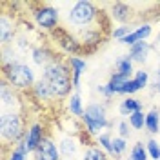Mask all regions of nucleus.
<instances>
[{
	"instance_id": "14",
	"label": "nucleus",
	"mask_w": 160,
	"mask_h": 160,
	"mask_svg": "<svg viewBox=\"0 0 160 160\" xmlns=\"http://www.w3.org/2000/svg\"><path fill=\"white\" fill-rule=\"evenodd\" d=\"M31 58H33V62L37 66L46 68V66H49L51 62H55L57 57H55V53L48 46H38V48H35V49L31 51Z\"/></svg>"
},
{
	"instance_id": "8",
	"label": "nucleus",
	"mask_w": 160,
	"mask_h": 160,
	"mask_svg": "<svg viewBox=\"0 0 160 160\" xmlns=\"http://www.w3.org/2000/svg\"><path fill=\"white\" fill-rule=\"evenodd\" d=\"M46 138V131H44V126L42 124H31L28 131H26V137H24V146H26V149L28 153H35V151L38 149V146L44 142Z\"/></svg>"
},
{
	"instance_id": "16",
	"label": "nucleus",
	"mask_w": 160,
	"mask_h": 160,
	"mask_svg": "<svg viewBox=\"0 0 160 160\" xmlns=\"http://www.w3.org/2000/svg\"><path fill=\"white\" fill-rule=\"evenodd\" d=\"M31 93H33V97L37 100H40V102H51V100L55 98L49 84H48V80L44 78V77L35 82V86L31 88Z\"/></svg>"
},
{
	"instance_id": "19",
	"label": "nucleus",
	"mask_w": 160,
	"mask_h": 160,
	"mask_svg": "<svg viewBox=\"0 0 160 160\" xmlns=\"http://www.w3.org/2000/svg\"><path fill=\"white\" fill-rule=\"evenodd\" d=\"M142 109H144L142 100L135 98V97H126L122 100V104L118 106V113L122 117H131L133 113H140Z\"/></svg>"
},
{
	"instance_id": "3",
	"label": "nucleus",
	"mask_w": 160,
	"mask_h": 160,
	"mask_svg": "<svg viewBox=\"0 0 160 160\" xmlns=\"http://www.w3.org/2000/svg\"><path fill=\"white\" fill-rule=\"evenodd\" d=\"M26 126H24V118L18 111H4L0 117V135L4 142L8 144H20L24 142L26 137Z\"/></svg>"
},
{
	"instance_id": "31",
	"label": "nucleus",
	"mask_w": 160,
	"mask_h": 160,
	"mask_svg": "<svg viewBox=\"0 0 160 160\" xmlns=\"http://www.w3.org/2000/svg\"><path fill=\"white\" fill-rule=\"evenodd\" d=\"M133 80L138 84V88L140 89H144L148 84H149V73L146 69H138V71H135V77H133Z\"/></svg>"
},
{
	"instance_id": "27",
	"label": "nucleus",
	"mask_w": 160,
	"mask_h": 160,
	"mask_svg": "<svg viewBox=\"0 0 160 160\" xmlns=\"http://www.w3.org/2000/svg\"><path fill=\"white\" fill-rule=\"evenodd\" d=\"M149 155H148V148L142 144V142H137L133 146V149L129 153V160H148Z\"/></svg>"
},
{
	"instance_id": "29",
	"label": "nucleus",
	"mask_w": 160,
	"mask_h": 160,
	"mask_svg": "<svg viewBox=\"0 0 160 160\" xmlns=\"http://www.w3.org/2000/svg\"><path fill=\"white\" fill-rule=\"evenodd\" d=\"M6 160H28V149H26V146L20 142V144H17L13 149H11L9 157Z\"/></svg>"
},
{
	"instance_id": "21",
	"label": "nucleus",
	"mask_w": 160,
	"mask_h": 160,
	"mask_svg": "<svg viewBox=\"0 0 160 160\" xmlns=\"http://www.w3.org/2000/svg\"><path fill=\"white\" fill-rule=\"evenodd\" d=\"M128 80H131V78L124 77V75H118V73H113L109 82H108L106 86H108V89L111 91V95L115 97V95H122V89H124V86H126Z\"/></svg>"
},
{
	"instance_id": "22",
	"label": "nucleus",
	"mask_w": 160,
	"mask_h": 160,
	"mask_svg": "<svg viewBox=\"0 0 160 160\" xmlns=\"http://www.w3.org/2000/svg\"><path fill=\"white\" fill-rule=\"evenodd\" d=\"M68 111H69L71 117H77V118H82L84 117V111L86 108L82 106V98H80L78 93H73L68 100Z\"/></svg>"
},
{
	"instance_id": "32",
	"label": "nucleus",
	"mask_w": 160,
	"mask_h": 160,
	"mask_svg": "<svg viewBox=\"0 0 160 160\" xmlns=\"http://www.w3.org/2000/svg\"><path fill=\"white\" fill-rule=\"evenodd\" d=\"M146 148H148V155H149V158L153 160H160V146L157 140H148L146 142Z\"/></svg>"
},
{
	"instance_id": "6",
	"label": "nucleus",
	"mask_w": 160,
	"mask_h": 160,
	"mask_svg": "<svg viewBox=\"0 0 160 160\" xmlns=\"http://www.w3.org/2000/svg\"><path fill=\"white\" fill-rule=\"evenodd\" d=\"M33 20L42 31L53 33L55 29H58L60 15L55 8H51L48 4H37L35 9H33Z\"/></svg>"
},
{
	"instance_id": "33",
	"label": "nucleus",
	"mask_w": 160,
	"mask_h": 160,
	"mask_svg": "<svg viewBox=\"0 0 160 160\" xmlns=\"http://www.w3.org/2000/svg\"><path fill=\"white\" fill-rule=\"evenodd\" d=\"M131 33H133V29H131L129 26H120V28H115V29H113V38L122 42V40L126 38L128 35H131Z\"/></svg>"
},
{
	"instance_id": "38",
	"label": "nucleus",
	"mask_w": 160,
	"mask_h": 160,
	"mask_svg": "<svg viewBox=\"0 0 160 160\" xmlns=\"http://www.w3.org/2000/svg\"><path fill=\"white\" fill-rule=\"evenodd\" d=\"M157 46H160V33H158V37H157Z\"/></svg>"
},
{
	"instance_id": "1",
	"label": "nucleus",
	"mask_w": 160,
	"mask_h": 160,
	"mask_svg": "<svg viewBox=\"0 0 160 160\" xmlns=\"http://www.w3.org/2000/svg\"><path fill=\"white\" fill-rule=\"evenodd\" d=\"M42 77L48 80L55 98L62 100L71 97V89H75V86H73V75H71L68 62H62V60L51 62L49 66L44 68Z\"/></svg>"
},
{
	"instance_id": "2",
	"label": "nucleus",
	"mask_w": 160,
	"mask_h": 160,
	"mask_svg": "<svg viewBox=\"0 0 160 160\" xmlns=\"http://www.w3.org/2000/svg\"><path fill=\"white\" fill-rule=\"evenodd\" d=\"M4 80L17 91L31 89L37 82L35 71L24 62H13V64L4 66Z\"/></svg>"
},
{
	"instance_id": "5",
	"label": "nucleus",
	"mask_w": 160,
	"mask_h": 160,
	"mask_svg": "<svg viewBox=\"0 0 160 160\" xmlns=\"http://www.w3.org/2000/svg\"><path fill=\"white\" fill-rule=\"evenodd\" d=\"M100 17V11L89 0H78L69 9L68 18L73 26H91Z\"/></svg>"
},
{
	"instance_id": "28",
	"label": "nucleus",
	"mask_w": 160,
	"mask_h": 160,
	"mask_svg": "<svg viewBox=\"0 0 160 160\" xmlns=\"http://www.w3.org/2000/svg\"><path fill=\"white\" fill-rule=\"evenodd\" d=\"M128 149V140L122 138V137H115L113 138V158L118 160Z\"/></svg>"
},
{
	"instance_id": "34",
	"label": "nucleus",
	"mask_w": 160,
	"mask_h": 160,
	"mask_svg": "<svg viewBox=\"0 0 160 160\" xmlns=\"http://www.w3.org/2000/svg\"><path fill=\"white\" fill-rule=\"evenodd\" d=\"M137 91H140L138 84L131 78V80H128V82H126V86H124V89H122V95H126V97H133Z\"/></svg>"
},
{
	"instance_id": "9",
	"label": "nucleus",
	"mask_w": 160,
	"mask_h": 160,
	"mask_svg": "<svg viewBox=\"0 0 160 160\" xmlns=\"http://www.w3.org/2000/svg\"><path fill=\"white\" fill-rule=\"evenodd\" d=\"M80 44H82V48L86 53H93V51L98 48L100 44H102V31L97 29V28H86V29L80 33Z\"/></svg>"
},
{
	"instance_id": "15",
	"label": "nucleus",
	"mask_w": 160,
	"mask_h": 160,
	"mask_svg": "<svg viewBox=\"0 0 160 160\" xmlns=\"http://www.w3.org/2000/svg\"><path fill=\"white\" fill-rule=\"evenodd\" d=\"M0 98H2V106L4 108H9L11 111H15V108L18 106L17 89H13L6 80H2V86H0Z\"/></svg>"
},
{
	"instance_id": "11",
	"label": "nucleus",
	"mask_w": 160,
	"mask_h": 160,
	"mask_svg": "<svg viewBox=\"0 0 160 160\" xmlns=\"http://www.w3.org/2000/svg\"><path fill=\"white\" fill-rule=\"evenodd\" d=\"M33 155H35V160H60V157H62L58 146L55 144V140L51 137H46Z\"/></svg>"
},
{
	"instance_id": "37",
	"label": "nucleus",
	"mask_w": 160,
	"mask_h": 160,
	"mask_svg": "<svg viewBox=\"0 0 160 160\" xmlns=\"http://www.w3.org/2000/svg\"><path fill=\"white\" fill-rule=\"evenodd\" d=\"M155 89L160 93V69L157 71V84H155Z\"/></svg>"
},
{
	"instance_id": "4",
	"label": "nucleus",
	"mask_w": 160,
	"mask_h": 160,
	"mask_svg": "<svg viewBox=\"0 0 160 160\" xmlns=\"http://www.w3.org/2000/svg\"><path fill=\"white\" fill-rule=\"evenodd\" d=\"M82 122H84V128L88 131V135H97V137L100 135V129H106L111 126L109 120H108V109L100 102H93L86 108Z\"/></svg>"
},
{
	"instance_id": "17",
	"label": "nucleus",
	"mask_w": 160,
	"mask_h": 160,
	"mask_svg": "<svg viewBox=\"0 0 160 160\" xmlns=\"http://www.w3.org/2000/svg\"><path fill=\"white\" fill-rule=\"evenodd\" d=\"M68 66H69L71 75H73V86H75V89H78L80 77L84 75V71L88 69V64H86V60L78 58V57H68Z\"/></svg>"
},
{
	"instance_id": "36",
	"label": "nucleus",
	"mask_w": 160,
	"mask_h": 160,
	"mask_svg": "<svg viewBox=\"0 0 160 160\" xmlns=\"http://www.w3.org/2000/svg\"><path fill=\"white\" fill-rule=\"evenodd\" d=\"M97 91H98L100 95H104L106 98H111V97H113V95H111V91L108 89V86H106V84H104V86H98V88H97Z\"/></svg>"
},
{
	"instance_id": "10",
	"label": "nucleus",
	"mask_w": 160,
	"mask_h": 160,
	"mask_svg": "<svg viewBox=\"0 0 160 160\" xmlns=\"http://www.w3.org/2000/svg\"><path fill=\"white\" fill-rule=\"evenodd\" d=\"M15 37H17V22L11 15L2 13V17H0V42H2V46L6 48L9 42L15 40Z\"/></svg>"
},
{
	"instance_id": "12",
	"label": "nucleus",
	"mask_w": 160,
	"mask_h": 160,
	"mask_svg": "<svg viewBox=\"0 0 160 160\" xmlns=\"http://www.w3.org/2000/svg\"><path fill=\"white\" fill-rule=\"evenodd\" d=\"M111 17L117 22H120L122 26H126L128 22L133 20V9L126 2H115V4H111Z\"/></svg>"
},
{
	"instance_id": "26",
	"label": "nucleus",
	"mask_w": 160,
	"mask_h": 160,
	"mask_svg": "<svg viewBox=\"0 0 160 160\" xmlns=\"http://www.w3.org/2000/svg\"><path fill=\"white\" fill-rule=\"evenodd\" d=\"M97 144H98L100 149H104L109 157H113V138H111L109 133H102L97 137Z\"/></svg>"
},
{
	"instance_id": "30",
	"label": "nucleus",
	"mask_w": 160,
	"mask_h": 160,
	"mask_svg": "<svg viewBox=\"0 0 160 160\" xmlns=\"http://www.w3.org/2000/svg\"><path fill=\"white\" fill-rule=\"evenodd\" d=\"M129 126L133 129H142V128H146V115H144V111H140V113H133L129 117Z\"/></svg>"
},
{
	"instance_id": "35",
	"label": "nucleus",
	"mask_w": 160,
	"mask_h": 160,
	"mask_svg": "<svg viewBox=\"0 0 160 160\" xmlns=\"http://www.w3.org/2000/svg\"><path fill=\"white\" fill-rule=\"evenodd\" d=\"M129 135H131L129 122H126V120H120V122H118V137H122V138H128Z\"/></svg>"
},
{
	"instance_id": "24",
	"label": "nucleus",
	"mask_w": 160,
	"mask_h": 160,
	"mask_svg": "<svg viewBox=\"0 0 160 160\" xmlns=\"http://www.w3.org/2000/svg\"><path fill=\"white\" fill-rule=\"evenodd\" d=\"M82 160H111V158H109V155L104 149H100L98 146H91V148H88L84 151Z\"/></svg>"
},
{
	"instance_id": "7",
	"label": "nucleus",
	"mask_w": 160,
	"mask_h": 160,
	"mask_svg": "<svg viewBox=\"0 0 160 160\" xmlns=\"http://www.w3.org/2000/svg\"><path fill=\"white\" fill-rule=\"evenodd\" d=\"M51 37L55 38V42H57V46H58L60 49L66 51V53H69L71 57H75V55H78V53L84 51L82 44H80V40L77 38V37H73L69 31L62 29V28L55 29L53 33H51Z\"/></svg>"
},
{
	"instance_id": "13",
	"label": "nucleus",
	"mask_w": 160,
	"mask_h": 160,
	"mask_svg": "<svg viewBox=\"0 0 160 160\" xmlns=\"http://www.w3.org/2000/svg\"><path fill=\"white\" fill-rule=\"evenodd\" d=\"M153 33V28H151V24H142V26H138L137 29H133V33L131 35H128L126 38L122 40V44H126V46H135V44H138V42H144V40L149 38V35Z\"/></svg>"
},
{
	"instance_id": "23",
	"label": "nucleus",
	"mask_w": 160,
	"mask_h": 160,
	"mask_svg": "<svg viewBox=\"0 0 160 160\" xmlns=\"http://www.w3.org/2000/svg\"><path fill=\"white\" fill-rule=\"evenodd\" d=\"M146 129L153 133V135H157L160 131V113L158 109H151L146 113Z\"/></svg>"
},
{
	"instance_id": "20",
	"label": "nucleus",
	"mask_w": 160,
	"mask_h": 160,
	"mask_svg": "<svg viewBox=\"0 0 160 160\" xmlns=\"http://www.w3.org/2000/svg\"><path fill=\"white\" fill-rule=\"evenodd\" d=\"M58 149H60V155H62V157L71 158V157H75L77 151H78V142H77V138H73V137H64V138L58 142Z\"/></svg>"
},
{
	"instance_id": "18",
	"label": "nucleus",
	"mask_w": 160,
	"mask_h": 160,
	"mask_svg": "<svg viewBox=\"0 0 160 160\" xmlns=\"http://www.w3.org/2000/svg\"><path fill=\"white\" fill-rule=\"evenodd\" d=\"M151 51V44L149 42H138V44H135V46H131L129 48V57L133 62H137V64H144L146 60H148V55H149Z\"/></svg>"
},
{
	"instance_id": "25",
	"label": "nucleus",
	"mask_w": 160,
	"mask_h": 160,
	"mask_svg": "<svg viewBox=\"0 0 160 160\" xmlns=\"http://www.w3.org/2000/svg\"><path fill=\"white\" fill-rule=\"evenodd\" d=\"M115 73L131 78V75H133V60H131L128 55H124L122 58H118L117 60V71H115Z\"/></svg>"
}]
</instances>
